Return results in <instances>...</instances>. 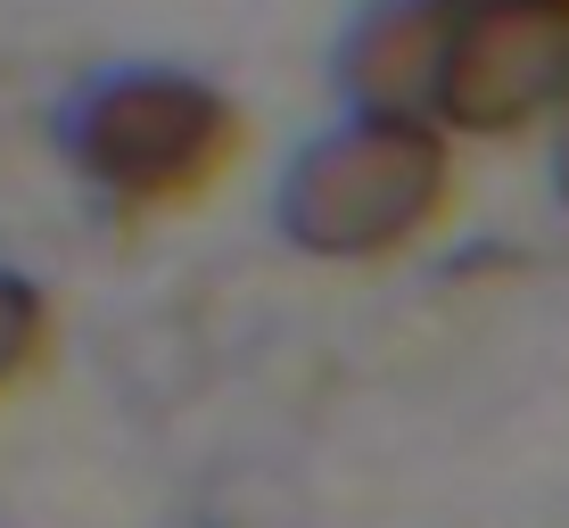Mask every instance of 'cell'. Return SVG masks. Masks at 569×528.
<instances>
[{"mask_svg": "<svg viewBox=\"0 0 569 528\" xmlns=\"http://www.w3.org/2000/svg\"><path fill=\"white\" fill-rule=\"evenodd\" d=\"M58 149L74 182L116 215H182L231 182L248 116L190 67H108L58 108Z\"/></svg>", "mask_w": 569, "mask_h": 528, "instance_id": "obj_1", "label": "cell"}, {"mask_svg": "<svg viewBox=\"0 0 569 528\" xmlns=\"http://www.w3.org/2000/svg\"><path fill=\"white\" fill-rule=\"evenodd\" d=\"M446 207H455V132L438 116H363V108L313 132L272 190L281 240L322 265L405 257L446 223Z\"/></svg>", "mask_w": 569, "mask_h": 528, "instance_id": "obj_2", "label": "cell"}, {"mask_svg": "<svg viewBox=\"0 0 569 528\" xmlns=\"http://www.w3.org/2000/svg\"><path fill=\"white\" fill-rule=\"evenodd\" d=\"M569 108V0H496L455 9V50L438 83V124L455 141L553 132Z\"/></svg>", "mask_w": 569, "mask_h": 528, "instance_id": "obj_3", "label": "cell"}, {"mask_svg": "<svg viewBox=\"0 0 569 528\" xmlns=\"http://www.w3.org/2000/svg\"><path fill=\"white\" fill-rule=\"evenodd\" d=\"M446 50H455V9L446 0H371L339 33L330 83L363 116H438Z\"/></svg>", "mask_w": 569, "mask_h": 528, "instance_id": "obj_4", "label": "cell"}, {"mask_svg": "<svg viewBox=\"0 0 569 528\" xmlns=\"http://www.w3.org/2000/svg\"><path fill=\"white\" fill-rule=\"evenodd\" d=\"M50 339H58V322H50L42 281L0 265V397H17V388L50 363Z\"/></svg>", "mask_w": 569, "mask_h": 528, "instance_id": "obj_5", "label": "cell"}, {"mask_svg": "<svg viewBox=\"0 0 569 528\" xmlns=\"http://www.w3.org/2000/svg\"><path fill=\"white\" fill-rule=\"evenodd\" d=\"M545 141H553V190H561V207H569V108L553 116V132H545Z\"/></svg>", "mask_w": 569, "mask_h": 528, "instance_id": "obj_6", "label": "cell"}, {"mask_svg": "<svg viewBox=\"0 0 569 528\" xmlns=\"http://www.w3.org/2000/svg\"><path fill=\"white\" fill-rule=\"evenodd\" d=\"M446 9H496V0H446Z\"/></svg>", "mask_w": 569, "mask_h": 528, "instance_id": "obj_7", "label": "cell"}]
</instances>
